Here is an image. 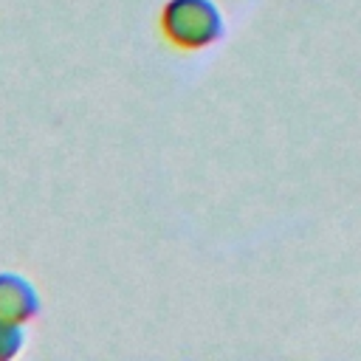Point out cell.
I'll list each match as a JSON object with an SVG mask.
<instances>
[{
  "instance_id": "7a4b0ae2",
  "label": "cell",
  "mask_w": 361,
  "mask_h": 361,
  "mask_svg": "<svg viewBox=\"0 0 361 361\" xmlns=\"http://www.w3.org/2000/svg\"><path fill=\"white\" fill-rule=\"evenodd\" d=\"M34 310H37L34 290H31L20 276L3 274V276H0V322H6V324H20V322H25Z\"/></svg>"
},
{
  "instance_id": "6da1fadb",
  "label": "cell",
  "mask_w": 361,
  "mask_h": 361,
  "mask_svg": "<svg viewBox=\"0 0 361 361\" xmlns=\"http://www.w3.org/2000/svg\"><path fill=\"white\" fill-rule=\"evenodd\" d=\"M161 25L178 48H203L220 34V14L209 0H172L161 14Z\"/></svg>"
},
{
  "instance_id": "3957f363",
  "label": "cell",
  "mask_w": 361,
  "mask_h": 361,
  "mask_svg": "<svg viewBox=\"0 0 361 361\" xmlns=\"http://www.w3.org/2000/svg\"><path fill=\"white\" fill-rule=\"evenodd\" d=\"M17 344H20V330H17V324L0 322V358L11 355V353L17 350Z\"/></svg>"
}]
</instances>
